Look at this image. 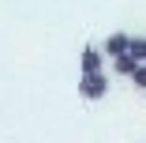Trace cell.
<instances>
[{
	"label": "cell",
	"mask_w": 146,
	"mask_h": 143,
	"mask_svg": "<svg viewBox=\"0 0 146 143\" xmlns=\"http://www.w3.org/2000/svg\"><path fill=\"white\" fill-rule=\"evenodd\" d=\"M82 72H105V53L98 49V45H90V49H82Z\"/></svg>",
	"instance_id": "obj_2"
},
{
	"label": "cell",
	"mask_w": 146,
	"mask_h": 143,
	"mask_svg": "<svg viewBox=\"0 0 146 143\" xmlns=\"http://www.w3.org/2000/svg\"><path fill=\"white\" fill-rule=\"evenodd\" d=\"M131 83H135V87H142V91H146V64H139V68L131 72Z\"/></svg>",
	"instance_id": "obj_6"
},
{
	"label": "cell",
	"mask_w": 146,
	"mask_h": 143,
	"mask_svg": "<svg viewBox=\"0 0 146 143\" xmlns=\"http://www.w3.org/2000/svg\"><path fill=\"white\" fill-rule=\"evenodd\" d=\"M79 94H82L86 102H101V98L109 94V75H105V72H82Z\"/></svg>",
	"instance_id": "obj_1"
},
{
	"label": "cell",
	"mask_w": 146,
	"mask_h": 143,
	"mask_svg": "<svg viewBox=\"0 0 146 143\" xmlns=\"http://www.w3.org/2000/svg\"><path fill=\"white\" fill-rule=\"evenodd\" d=\"M112 64H116V72H120V75H131V72L139 68V60H135L131 53H120V56H112Z\"/></svg>",
	"instance_id": "obj_4"
},
{
	"label": "cell",
	"mask_w": 146,
	"mask_h": 143,
	"mask_svg": "<svg viewBox=\"0 0 146 143\" xmlns=\"http://www.w3.org/2000/svg\"><path fill=\"white\" fill-rule=\"evenodd\" d=\"M127 53L135 56L139 64H146V38H131V42H127Z\"/></svg>",
	"instance_id": "obj_5"
},
{
	"label": "cell",
	"mask_w": 146,
	"mask_h": 143,
	"mask_svg": "<svg viewBox=\"0 0 146 143\" xmlns=\"http://www.w3.org/2000/svg\"><path fill=\"white\" fill-rule=\"evenodd\" d=\"M127 42H131L127 34H109L105 45H101V53L105 56H120V53H127Z\"/></svg>",
	"instance_id": "obj_3"
}]
</instances>
